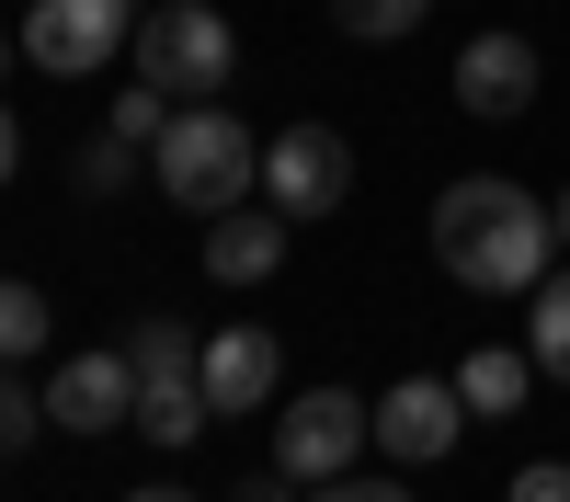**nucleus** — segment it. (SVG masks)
Masks as SVG:
<instances>
[{"label":"nucleus","mask_w":570,"mask_h":502,"mask_svg":"<svg viewBox=\"0 0 570 502\" xmlns=\"http://www.w3.org/2000/svg\"><path fill=\"white\" fill-rule=\"evenodd\" d=\"M537 80H548V69H537V46H525V35H502V23L456 46V115H480V126H513V115L537 104Z\"/></svg>","instance_id":"9"},{"label":"nucleus","mask_w":570,"mask_h":502,"mask_svg":"<svg viewBox=\"0 0 570 502\" xmlns=\"http://www.w3.org/2000/svg\"><path fill=\"white\" fill-rule=\"evenodd\" d=\"M228 69H240V35H228V12H206V0H160V12L137 23V80L171 91V104H228Z\"/></svg>","instance_id":"3"},{"label":"nucleus","mask_w":570,"mask_h":502,"mask_svg":"<svg viewBox=\"0 0 570 502\" xmlns=\"http://www.w3.org/2000/svg\"><path fill=\"white\" fill-rule=\"evenodd\" d=\"M308 502H411V480H354V469H343V480H320Z\"/></svg>","instance_id":"20"},{"label":"nucleus","mask_w":570,"mask_h":502,"mask_svg":"<svg viewBox=\"0 0 570 502\" xmlns=\"http://www.w3.org/2000/svg\"><path fill=\"white\" fill-rule=\"evenodd\" d=\"M365 445H376V400H354V388H297L274 411V469L285 480H343Z\"/></svg>","instance_id":"5"},{"label":"nucleus","mask_w":570,"mask_h":502,"mask_svg":"<svg viewBox=\"0 0 570 502\" xmlns=\"http://www.w3.org/2000/svg\"><path fill=\"white\" fill-rule=\"evenodd\" d=\"M343 195H354V149H343L320 115L285 126V137H263V206H285V217H331Z\"/></svg>","instance_id":"6"},{"label":"nucleus","mask_w":570,"mask_h":502,"mask_svg":"<svg viewBox=\"0 0 570 502\" xmlns=\"http://www.w3.org/2000/svg\"><path fill=\"white\" fill-rule=\"evenodd\" d=\"M160 126H171V91H149V80H137L126 104H115V137H126V149H160Z\"/></svg>","instance_id":"18"},{"label":"nucleus","mask_w":570,"mask_h":502,"mask_svg":"<svg viewBox=\"0 0 570 502\" xmlns=\"http://www.w3.org/2000/svg\"><path fill=\"white\" fill-rule=\"evenodd\" d=\"M126 502H195V491H126Z\"/></svg>","instance_id":"25"},{"label":"nucleus","mask_w":570,"mask_h":502,"mask_svg":"<svg viewBox=\"0 0 570 502\" xmlns=\"http://www.w3.org/2000/svg\"><path fill=\"white\" fill-rule=\"evenodd\" d=\"M126 46V0H23V58L46 80H80Z\"/></svg>","instance_id":"7"},{"label":"nucleus","mask_w":570,"mask_h":502,"mask_svg":"<svg viewBox=\"0 0 570 502\" xmlns=\"http://www.w3.org/2000/svg\"><path fill=\"white\" fill-rule=\"evenodd\" d=\"M149 183L171 206H195V217H228V206H252V183H263V137L240 115H217V104H171L160 149H149Z\"/></svg>","instance_id":"2"},{"label":"nucleus","mask_w":570,"mask_h":502,"mask_svg":"<svg viewBox=\"0 0 570 502\" xmlns=\"http://www.w3.org/2000/svg\"><path fill=\"white\" fill-rule=\"evenodd\" d=\"M513 502H570V469H525V480H513Z\"/></svg>","instance_id":"21"},{"label":"nucleus","mask_w":570,"mask_h":502,"mask_svg":"<svg viewBox=\"0 0 570 502\" xmlns=\"http://www.w3.org/2000/svg\"><path fill=\"white\" fill-rule=\"evenodd\" d=\"M46 343V297L23 286V274H0V365H23Z\"/></svg>","instance_id":"15"},{"label":"nucleus","mask_w":570,"mask_h":502,"mask_svg":"<svg viewBox=\"0 0 570 502\" xmlns=\"http://www.w3.org/2000/svg\"><path fill=\"white\" fill-rule=\"evenodd\" d=\"M548 252H559V228H548V206L525 195V183L468 171V183L434 195V263L456 274L468 297H537Z\"/></svg>","instance_id":"1"},{"label":"nucleus","mask_w":570,"mask_h":502,"mask_svg":"<svg viewBox=\"0 0 570 502\" xmlns=\"http://www.w3.org/2000/svg\"><path fill=\"white\" fill-rule=\"evenodd\" d=\"M12 58H23V35H0V69H12Z\"/></svg>","instance_id":"26"},{"label":"nucleus","mask_w":570,"mask_h":502,"mask_svg":"<svg viewBox=\"0 0 570 502\" xmlns=\"http://www.w3.org/2000/svg\"><path fill=\"white\" fill-rule=\"evenodd\" d=\"M137 434L149 445H195L217 411H206V343L183 319H137Z\"/></svg>","instance_id":"4"},{"label":"nucleus","mask_w":570,"mask_h":502,"mask_svg":"<svg viewBox=\"0 0 570 502\" xmlns=\"http://www.w3.org/2000/svg\"><path fill=\"white\" fill-rule=\"evenodd\" d=\"M537 388V354H513V343H480L456 365V400H468V423H502V411H525Z\"/></svg>","instance_id":"13"},{"label":"nucleus","mask_w":570,"mask_h":502,"mask_svg":"<svg viewBox=\"0 0 570 502\" xmlns=\"http://www.w3.org/2000/svg\"><path fill=\"white\" fill-rule=\"evenodd\" d=\"M240 502H308V491L285 480V469H263V480H240Z\"/></svg>","instance_id":"22"},{"label":"nucleus","mask_w":570,"mask_h":502,"mask_svg":"<svg viewBox=\"0 0 570 502\" xmlns=\"http://www.w3.org/2000/svg\"><path fill=\"white\" fill-rule=\"evenodd\" d=\"M285 206H228V217H206V274L217 286H263V274L285 263Z\"/></svg>","instance_id":"12"},{"label":"nucleus","mask_w":570,"mask_h":502,"mask_svg":"<svg viewBox=\"0 0 570 502\" xmlns=\"http://www.w3.org/2000/svg\"><path fill=\"white\" fill-rule=\"evenodd\" d=\"M456 434H468L456 377H400V388H376V445H389L400 469H434V456H456Z\"/></svg>","instance_id":"8"},{"label":"nucleus","mask_w":570,"mask_h":502,"mask_svg":"<svg viewBox=\"0 0 570 502\" xmlns=\"http://www.w3.org/2000/svg\"><path fill=\"white\" fill-rule=\"evenodd\" d=\"M422 12H434V0H331V23H343V35H365V46H389V35H411Z\"/></svg>","instance_id":"16"},{"label":"nucleus","mask_w":570,"mask_h":502,"mask_svg":"<svg viewBox=\"0 0 570 502\" xmlns=\"http://www.w3.org/2000/svg\"><path fill=\"white\" fill-rule=\"evenodd\" d=\"M46 423H58V434L137 423V354H69L58 377H46Z\"/></svg>","instance_id":"10"},{"label":"nucleus","mask_w":570,"mask_h":502,"mask_svg":"<svg viewBox=\"0 0 570 502\" xmlns=\"http://www.w3.org/2000/svg\"><path fill=\"white\" fill-rule=\"evenodd\" d=\"M548 228H559V252H570V195H559V206H548Z\"/></svg>","instance_id":"24"},{"label":"nucleus","mask_w":570,"mask_h":502,"mask_svg":"<svg viewBox=\"0 0 570 502\" xmlns=\"http://www.w3.org/2000/svg\"><path fill=\"white\" fill-rule=\"evenodd\" d=\"M35 434H46V388H23L12 365H0V456H23Z\"/></svg>","instance_id":"17"},{"label":"nucleus","mask_w":570,"mask_h":502,"mask_svg":"<svg viewBox=\"0 0 570 502\" xmlns=\"http://www.w3.org/2000/svg\"><path fill=\"white\" fill-rule=\"evenodd\" d=\"M285 388V343L274 332H252V319H240V332H206V411H263Z\"/></svg>","instance_id":"11"},{"label":"nucleus","mask_w":570,"mask_h":502,"mask_svg":"<svg viewBox=\"0 0 570 502\" xmlns=\"http://www.w3.org/2000/svg\"><path fill=\"white\" fill-rule=\"evenodd\" d=\"M126 160H137L126 137H91V149H80V183H91V195H115V183H126Z\"/></svg>","instance_id":"19"},{"label":"nucleus","mask_w":570,"mask_h":502,"mask_svg":"<svg viewBox=\"0 0 570 502\" xmlns=\"http://www.w3.org/2000/svg\"><path fill=\"white\" fill-rule=\"evenodd\" d=\"M525 354H537V377L570 388V263L537 274V297H525Z\"/></svg>","instance_id":"14"},{"label":"nucleus","mask_w":570,"mask_h":502,"mask_svg":"<svg viewBox=\"0 0 570 502\" xmlns=\"http://www.w3.org/2000/svg\"><path fill=\"white\" fill-rule=\"evenodd\" d=\"M23 171V126H12V104H0V183Z\"/></svg>","instance_id":"23"}]
</instances>
